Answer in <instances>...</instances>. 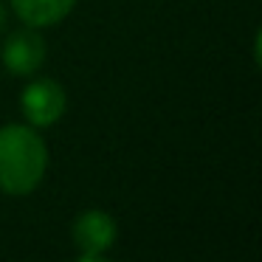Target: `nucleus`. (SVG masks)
<instances>
[{"label":"nucleus","instance_id":"obj_1","mask_svg":"<svg viewBox=\"0 0 262 262\" xmlns=\"http://www.w3.org/2000/svg\"><path fill=\"white\" fill-rule=\"evenodd\" d=\"M48 155L40 136L29 127L9 124L0 130V189L26 194L42 181Z\"/></svg>","mask_w":262,"mask_h":262},{"label":"nucleus","instance_id":"obj_4","mask_svg":"<svg viewBox=\"0 0 262 262\" xmlns=\"http://www.w3.org/2000/svg\"><path fill=\"white\" fill-rule=\"evenodd\" d=\"M74 239L85 254H102L116 239V223L104 211H85L74 223Z\"/></svg>","mask_w":262,"mask_h":262},{"label":"nucleus","instance_id":"obj_6","mask_svg":"<svg viewBox=\"0 0 262 262\" xmlns=\"http://www.w3.org/2000/svg\"><path fill=\"white\" fill-rule=\"evenodd\" d=\"M76 262H107V259H102L99 254H85V256H79Z\"/></svg>","mask_w":262,"mask_h":262},{"label":"nucleus","instance_id":"obj_5","mask_svg":"<svg viewBox=\"0 0 262 262\" xmlns=\"http://www.w3.org/2000/svg\"><path fill=\"white\" fill-rule=\"evenodd\" d=\"M12 6L23 23L40 29V26L59 23L74 9V0H12Z\"/></svg>","mask_w":262,"mask_h":262},{"label":"nucleus","instance_id":"obj_3","mask_svg":"<svg viewBox=\"0 0 262 262\" xmlns=\"http://www.w3.org/2000/svg\"><path fill=\"white\" fill-rule=\"evenodd\" d=\"M46 59V42L37 31L23 29V31H14L12 37L6 40V48H3V62L12 74H34L37 68L42 65Z\"/></svg>","mask_w":262,"mask_h":262},{"label":"nucleus","instance_id":"obj_7","mask_svg":"<svg viewBox=\"0 0 262 262\" xmlns=\"http://www.w3.org/2000/svg\"><path fill=\"white\" fill-rule=\"evenodd\" d=\"M6 26V9H3V3H0V29Z\"/></svg>","mask_w":262,"mask_h":262},{"label":"nucleus","instance_id":"obj_2","mask_svg":"<svg viewBox=\"0 0 262 262\" xmlns=\"http://www.w3.org/2000/svg\"><path fill=\"white\" fill-rule=\"evenodd\" d=\"M65 110V93L57 82L51 79H37L23 91V113L29 116V121H34L37 127L54 124Z\"/></svg>","mask_w":262,"mask_h":262}]
</instances>
